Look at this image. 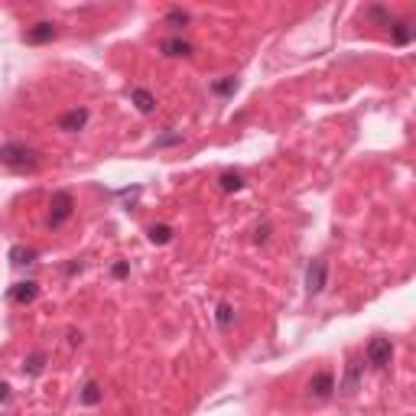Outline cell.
Returning a JSON list of instances; mask_svg holds the SVG:
<instances>
[{
  "instance_id": "obj_1",
  "label": "cell",
  "mask_w": 416,
  "mask_h": 416,
  "mask_svg": "<svg viewBox=\"0 0 416 416\" xmlns=\"http://www.w3.org/2000/svg\"><path fill=\"white\" fill-rule=\"evenodd\" d=\"M0 163H3L7 169L23 173V169H36V166H39V153H36L33 147L20 143V140H7V143L0 147Z\"/></svg>"
},
{
  "instance_id": "obj_2",
  "label": "cell",
  "mask_w": 416,
  "mask_h": 416,
  "mask_svg": "<svg viewBox=\"0 0 416 416\" xmlns=\"http://www.w3.org/2000/svg\"><path fill=\"white\" fill-rule=\"evenodd\" d=\"M72 211H75V198H72V192H65V189L52 192V198H49V228H52V231L62 228V225L72 218Z\"/></svg>"
},
{
  "instance_id": "obj_3",
  "label": "cell",
  "mask_w": 416,
  "mask_h": 416,
  "mask_svg": "<svg viewBox=\"0 0 416 416\" xmlns=\"http://www.w3.org/2000/svg\"><path fill=\"white\" fill-rule=\"evenodd\" d=\"M332 393H335V374H332V371H319V374H312V381L306 384V397L315 400V404L332 400Z\"/></svg>"
},
{
  "instance_id": "obj_4",
  "label": "cell",
  "mask_w": 416,
  "mask_h": 416,
  "mask_svg": "<svg viewBox=\"0 0 416 416\" xmlns=\"http://www.w3.org/2000/svg\"><path fill=\"white\" fill-rule=\"evenodd\" d=\"M364 358H368L371 368H387L391 358H393V342L391 338H384V335L371 338L368 348H364Z\"/></svg>"
},
{
  "instance_id": "obj_5",
  "label": "cell",
  "mask_w": 416,
  "mask_h": 416,
  "mask_svg": "<svg viewBox=\"0 0 416 416\" xmlns=\"http://www.w3.org/2000/svg\"><path fill=\"white\" fill-rule=\"evenodd\" d=\"M325 283H329V264H325L322 257H315V260H309V267H306V293H309V296H319L325 289Z\"/></svg>"
},
{
  "instance_id": "obj_6",
  "label": "cell",
  "mask_w": 416,
  "mask_h": 416,
  "mask_svg": "<svg viewBox=\"0 0 416 416\" xmlns=\"http://www.w3.org/2000/svg\"><path fill=\"white\" fill-rule=\"evenodd\" d=\"M88 107H69L65 114H59L56 127L62 130V134H79V130H85V124H88Z\"/></svg>"
},
{
  "instance_id": "obj_7",
  "label": "cell",
  "mask_w": 416,
  "mask_h": 416,
  "mask_svg": "<svg viewBox=\"0 0 416 416\" xmlns=\"http://www.w3.org/2000/svg\"><path fill=\"white\" fill-rule=\"evenodd\" d=\"M59 36V26L52 23V20H39V23H33L30 30L23 33L26 43H33V46H43V43H52Z\"/></svg>"
},
{
  "instance_id": "obj_8",
  "label": "cell",
  "mask_w": 416,
  "mask_h": 416,
  "mask_svg": "<svg viewBox=\"0 0 416 416\" xmlns=\"http://www.w3.org/2000/svg\"><path fill=\"white\" fill-rule=\"evenodd\" d=\"M361 371H364V364L351 358V361H348V368H345V381L338 384L335 391H342L345 397H355V393H358V387H361Z\"/></svg>"
},
{
  "instance_id": "obj_9",
  "label": "cell",
  "mask_w": 416,
  "mask_h": 416,
  "mask_svg": "<svg viewBox=\"0 0 416 416\" xmlns=\"http://www.w3.org/2000/svg\"><path fill=\"white\" fill-rule=\"evenodd\" d=\"M36 296H39V283L36 280H23V283H13L10 287V300L20 302V306H30Z\"/></svg>"
},
{
  "instance_id": "obj_10",
  "label": "cell",
  "mask_w": 416,
  "mask_h": 416,
  "mask_svg": "<svg viewBox=\"0 0 416 416\" xmlns=\"http://www.w3.org/2000/svg\"><path fill=\"white\" fill-rule=\"evenodd\" d=\"M391 39H393V46H410L413 43V26L406 23V20H391Z\"/></svg>"
},
{
  "instance_id": "obj_11",
  "label": "cell",
  "mask_w": 416,
  "mask_h": 416,
  "mask_svg": "<svg viewBox=\"0 0 416 416\" xmlns=\"http://www.w3.org/2000/svg\"><path fill=\"white\" fill-rule=\"evenodd\" d=\"M163 56H192L196 49H192V43H185L183 36H173V39H163L160 43Z\"/></svg>"
},
{
  "instance_id": "obj_12",
  "label": "cell",
  "mask_w": 416,
  "mask_h": 416,
  "mask_svg": "<svg viewBox=\"0 0 416 416\" xmlns=\"http://www.w3.org/2000/svg\"><path fill=\"white\" fill-rule=\"evenodd\" d=\"M130 101L137 104L140 114H153V111H156V98H153L147 88H130Z\"/></svg>"
},
{
  "instance_id": "obj_13",
  "label": "cell",
  "mask_w": 416,
  "mask_h": 416,
  "mask_svg": "<svg viewBox=\"0 0 416 416\" xmlns=\"http://www.w3.org/2000/svg\"><path fill=\"white\" fill-rule=\"evenodd\" d=\"M79 400L85 406H98L104 400V387L98 381H85V387H81V393H79Z\"/></svg>"
},
{
  "instance_id": "obj_14",
  "label": "cell",
  "mask_w": 416,
  "mask_h": 416,
  "mask_svg": "<svg viewBox=\"0 0 416 416\" xmlns=\"http://www.w3.org/2000/svg\"><path fill=\"white\" fill-rule=\"evenodd\" d=\"M43 371H46V351H33V355L23 361V374H30V377H39Z\"/></svg>"
},
{
  "instance_id": "obj_15",
  "label": "cell",
  "mask_w": 416,
  "mask_h": 416,
  "mask_svg": "<svg viewBox=\"0 0 416 416\" xmlns=\"http://www.w3.org/2000/svg\"><path fill=\"white\" fill-rule=\"evenodd\" d=\"M36 251L33 247H23V244H17V247H10V264L13 267H26V264H33L36 260Z\"/></svg>"
},
{
  "instance_id": "obj_16",
  "label": "cell",
  "mask_w": 416,
  "mask_h": 416,
  "mask_svg": "<svg viewBox=\"0 0 416 416\" xmlns=\"http://www.w3.org/2000/svg\"><path fill=\"white\" fill-rule=\"evenodd\" d=\"M218 185H221V192H241V189H244V176L228 169V173L218 176Z\"/></svg>"
},
{
  "instance_id": "obj_17",
  "label": "cell",
  "mask_w": 416,
  "mask_h": 416,
  "mask_svg": "<svg viewBox=\"0 0 416 416\" xmlns=\"http://www.w3.org/2000/svg\"><path fill=\"white\" fill-rule=\"evenodd\" d=\"M215 322H218L221 332H228L234 322V306L231 302H218V309H215Z\"/></svg>"
},
{
  "instance_id": "obj_18",
  "label": "cell",
  "mask_w": 416,
  "mask_h": 416,
  "mask_svg": "<svg viewBox=\"0 0 416 416\" xmlns=\"http://www.w3.org/2000/svg\"><path fill=\"white\" fill-rule=\"evenodd\" d=\"M147 234H150V244H160V247H163V244L173 241V234H176V231L169 228V225H153V228H150Z\"/></svg>"
},
{
  "instance_id": "obj_19",
  "label": "cell",
  "mask_w": 416,
  "mask_h": 416,
  "mask_svg": "<svg viewBox=\"0 0 416 416\" xmlns=\"http://www.w3.org/2000/svg\"><path fill=\"white\" fill-rule=\"evenodd\" d=\"M211 92L218 94V98H228V94L238 92V79H234V75H225L221 81H215V85H211Z\"/></svg>"
},
{
  "instance_id": "obj_20",
  "label": "cell",
  "mask_w": 416,
  "mask_h": 416,
  "mask_svg": "<svg viewBox=\"0 0 416 416\" xmlns=\"http://www.w3.org/2000/svg\"><path fill=\"white\" fill-rule=\"evenodd\" d=\"M185 23H189V13L179 10V7H173V10L166 13V26H173V30H183Z\"/></svg>"
},
{
  "instance_id": "obj_21",
  "label": "cell",
  "mask_w": 416,
  "mask_h": 416,
  "mask_svg": "<svg viewBox=\"0 0 416 416\" xmlns=\"http://www.w3.org/2000/svg\"><path fill=\"white\" fill-rule=\"evenodd\" d=\"M368 17H371V20H377V23H381V26H391V20H393V17H391V13H387V10H384V7H371V10H368Z\"/></svg>"
},
{
  "instance_id": "obj_22",
  "label": "cell",
  "mask_w": 416,
  "mask_h": 416,
  "mask_svg": "<svg viewBox=\"0 0 416 416\" xmlns=\"http://www.w3.org/2000/svg\"><path fill=\"white\" fill-rule=\"evenodd\" d=\"M173 143H183V134H166L156 140V147H173Z\"/></svg>"
},
{
  "instance_id": "obj_23",
  "label": "cell",
  "mask_w": 416,
  "mask_h": 416,
  "mask_svg": "<svg viewBox=\"0 0 416 416\" xmlns=\"http://www.w3.org/2000/svg\"><path fill=\"white\" fill-rule=\"evenodd\" d=\"M267 238H270V225H260V228L254 231V241L257 244H267Z\"/></svg>"
},
{
  "instance_id": "obj_24",
  "label": "cell",
  "mask_w": 416,
  "mask_h": 416,
  "mask_svg": "<svg viewBox=\"0 0 416 416\" xmlns=\"http://www.w3.org/2000/svg\"><path fill=\"white\" fill-rule=\"evenodd\" d=\"M127 273H130V267L124 264V260H121V264H114V277H117V280H124Z\"/></svg>"
},
{
  "instance_id": "obj_25",
  "label": "cell",
  "mask_w": 416,
  "mask_h": 416,
  "mask_svg": "<svg viewBox=\"0 0 416 416\" xmlns=\"http://www.w3.org/2000/svg\"><path fill=\"white\" fill-rule=\"evenodd\" d=\"M7 400H10V384L0 381V404H7Z\"/></svg>"
}]
</instances>
